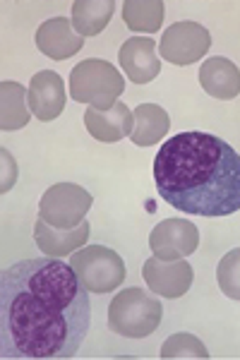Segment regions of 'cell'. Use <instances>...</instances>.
<instances>
[{
	"instance_id": "obj_1",
	"label": "cell",
	"mask_w": 240,
	"mask_h": 360,
	"mask_svg": "<svg viewBox=\"0 0 240 360\" xmlns=\"http://www.w3.org/2000/svg\"><path fill=\"white\" fill-rule=\"evenodd\" d=\"M89 291L58 257L17 262L0 274V356L72 358L91 324Z\"/></svg>"
},
{
	"instance_id": "obj_2",
	"label": "cell",
	"mask_w": 240,
	"mask_h": 360,
	"mask_svg": "<svg viewBox=\"0 0 240 360\" xmlns=\"http://www.w3.org/2000/svg\"><path fill=\"white\" fill-rule=\"evenodd\" d=\"M156 190L190 217L221 219L240 209V154L209 132H180L154 159Z\"/></svg>"
},
{
	"instance_id": "obj_3",
	"label": "cell",
	"mask_w": 240,
	"mask_h": 360,
	"mask_svg": "<svg viewBox=\"0 0 240 360\" xmlns=\"http://www.w3.org/2000/svg\"><path fill=\"white\" fill-rule=\"evenodd\" d=\"M161 300L144 293L142 288H125L108 305L110 332L127 339H144L154 334L161 324Z\"/></svg>"
},
{
	"instance_id": "obj_4",
	"label": "cell",
	"mask_w": 240,
	"mask_h": 360,
	"mask_svg": "<svg viewBox=\"0 0 240 360\" xmlns=\"http://www.w3.org/2000/svg\"><path fill=\"white\" fill-rule=\"evenodd\" d=\"M125 91L122 75L101 58H87L70 72V96L94 108H110Z\"/></svg>"
},
{
	"instance_id": "obj_5",
	"label": "cell",
	"mask_w": 240,
	"mask_h": 360,
	"mask_svg": "<svg viewBox=\"0 0 240 360\" xmlns=\"http://www.w3.org/2000/svg\"><path fill=\"white\" fill-rule=\"evenodd\" d=\"M70 266L89 293H110L125 281V262L115 250L87 245L70 255Z\"/></svg>"
},
{
	"instance_id": "obj_6",
	"label": "cell",
	"mask_w": 240,
	"mask_h": 360,
	"mask_svg": "<svg viewBox=\"0 0 240 360\" xmlns=\"http://www.w3.org/2000/svg\"><path fill=\"white\" fill-rule=\"evenodd\" d=\"M94 197L82 185L56 183L41 197L39 219H44L53 229H75L87 221V212L91 209Z\"/></svg>"
},
{
	"instance_id": "obj_7",
	"label": "cell",
	"mask_w": 240,
	"mask_h": 360,
	"mask_svg": "<svg viewBox=\"0 0 240 360\" xmlns=\"http://www.w3.org/2000/svg\"><path fill=\"white\" fill-rule=\"evenodd\" d=\"M212 49L209 29L197 22H175L161 37L159 53L171 65H192L202 60L207 51Z\"/></svg>"
},
{
	"instance_id": "obj_8",
	"label": "cell",
	"mask_w": 240,
	"mask_h": 360,
	"mask_svg": "<svg viewBox=\"0 0 240 360\" xmlns=\"http://www.w3.org/2000/svg\"><path fill=\"white\" fill-rule=\"evenodd\" d=\"M200 245V231L187 219H163L149 233V248L161 259H185Z\"/></svg>"
},
{
	"instance_id": "obj_9",
	"label": "cell",
	"mask_w": 240,
	"mask_h": 360,
	"mask_svg": "<svg viewBox=\"0 0 240 360\" xmlns=\"http://www.w3.org/2000/svg\"><path fill=\"white\" fill-rule=\"evenodd\" d=\"M142 276L147 281L149 291L163 298H183L190 291L195 271L187 259H161L149 257L142 266Z\"/></svg>"
},
{
	"instance_id": "obj_10",
	"label": "cell",
	"mask_w": 240,
	"mask_h": 360,
	"mask_svg": "<svg viewBox=\"0 0 240 360\" xmlns=\"http://www.w3.org/2000/svg\"><path fill=\"white\" fill-rule=\"evenodd\" d=\"M29 111L39 120H56L65 108V82L53 70H41L29 82Z\"/></svg>"
},
{
	"instance_id": "obj_11",
	"label": "cell",
	"mask_w": 240,
	"mask_h": 360,
	"mask_svg": "<svg viewBox=\"0 0 240 360\" xmlns=\"http://www.w3.org/2000/svg\"><path fill=\"white\" fill-rule=\"evenodd\" d=\"M84 125L96 142L113 144V142H120L122 137L132 135L134 115L130 108L120 101H115L110 108L89 106L84 111Z\"/></svg>"
},
{
	"instance_id": "obj_12",
	"label": "cell",
	"mask_w": 240,
	"mask_h": 360,
	"mask_svg": "<svg viewBox=\"0 0 240 360\" xmlns=\"http://www.w3.org/2000/svg\"><path fill=\"white\" fill-rule=\"evenodd\" d=\"M118 60L127 79L134 84H149L161 72V60L156 56V44L144 37H132L120 46Z\"/></svg>"
},
{
	"instance_id": "obj_13",
	"label": "cell",
	"mask_w": 240,
	"mask_h": 360,
	"mask_svg": "<svg viewBox=\"0 0 240 360\" xmlns=\"http://www.w3.org/2000/svg\"><path fill=\"white\" fill-rule=\"evenodd\" d=\"M91 233L89 221H82L75 229H53L39 219L34 224V240H37V248L46 257H68V255L77 252L80 248L87 245Z\"/></svg>"
},
{
	"instance_id": "obj_14",
	"label": "cell",
	"mask_w": 240,
	"mask_h": 360,
	"mask_svg": "<svg viewBox=\"0 0 240 360\" xmlns=\"http://www.w3.org/2000/svg\"><path fill=\"white\" fill-rule=\"evenodd\" d=\"M82 46H84V37L75 32L72 22H68V17L46 20L37 29V49L44 56L53 58V60H68L70 56L80 53Z\"/></svg>"
},
{
	"instance_id": "obj_15",
	"label": "cell",
	"mask_w": 240,
	"mask_h": 360,
	"mask_svg": "<svg viewBox=\"0 0 240 360\" xmlns=\"http://www.w3.org/2000/svg\"><path fill=\"white\" fill-rule=\"evenodd\" d=\"M200 84L209 96L231 101L240 94V70L228 58H207L200 68Z\"/></svg>"
},
{
	"instance_id": "obj_16",
	"label": "cell",
	"mask_w": 240,
	"mask_h": 360,
	"mask_svg": "<svg viewBox=\"0 0 240 360\" xmlns=\"http://www.w3.org/2000/svg\"><path fill=\"white\" fill-rule=\"evenodd\" d=\"M132 115H134V127L130 139L137 147H151V144L161 142L168 135L171 118L156 103H139L132 111Z\"/></svg>"
},
{
	"instance_id": "obj_17",
	"label": "cell",
	"mask_w": 240,
	"mask_h": 360,
	"mask_svg": "<svg viewBox=\"0 0 240 360\" xmlns=\"http://www.w3.org/2000/svg\"><path fill=\"white\" fill-rule=\"evenodd\" d=\"M115 13L113 0H75L72 3V27L80 37L101 34Z\"/></svg>"
},
{
	"instance_id": "obj_18",
	"label": "cell",
	"mask_w": 240,
	"mask_h": 360,
	"mask_svg": "<svg viewBox=\"0 0 240 360\" xmlns=\"http://www.w3.org/2000/svg\"><path fill=\"white\" fill-rule=\"evenodd\" d=\"M29 89L20 82H0V130H22L29 123Z\"/></svg>"
},
{
	"instance_id": "obj_19",
	"label": "cell",
	"mask_w": 240,
	"mask_h": 360,
	"mask_svg": "<svg viewBox=\"0 0 240 360\" xmlns=\"http://www.w3.org/2000/svg\"><path fill=\"white\" fill-rule=\"evenodd\" d=\"M166 15L163 0H125L122 5V22L132 32H159Z\"/></svg>"
},
{
	"instance_id": "obj_20",
	"label": "cell",
	"mask_w": 240,
	"mask_h": 360,
	"mask_svg": "<svg viewBox=\"0 0 240 360\" xmlns=\"http://www.w3.org/2000/svg\"><path fill=\"white\" fill-rule=\"evenodd\" d=\"M161 358L163 360H173V358H197V360H207L209 351L207 346L202 344L197 336L187 334V332H178L173 334L171 339L163 341L161 346Z\"/></svg>"
},
{
	"instance_id": "obj_21",
	"label": "cell",
	"mask_w": 240,
	"mask_h": 360,
	"mask_svg": "<svg viewBox=\"0 0 240 360\" xmlns=\"http://www.w3.org/2000/svg\"><path fill=\"white\" fill-rule=\"evenodd\" d=\"M216 281H219L221 293L231 300H240V248L221 257L219 266H216Z\"/></svg>"
}]
</instances>
